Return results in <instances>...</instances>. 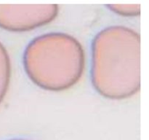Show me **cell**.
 Listing matches in <instances>:
<instances>
[{
	"instance_id": "1",
	"label": "cell",
	"mask_w": 149,
	"mask_h": 140,
	"mask_svg": "<svg viewBox=\"0 0 149 140\" xmlns=\"http://www.w3.org/2000/svg\"><path fill=\"white\" fill-rule=\"evenodd\" d=\"M91 83L106 99L122 100L140 88V38L133 31L111 26L95 35L91 45Z\"/></svg>"
},
{
	"instance_id": "2",
	"label": "cell",
	"mask_w": 149,
	"mask_h": 140,
	"mask_svg": "<svg viewBox=\"0 0 149 140\" xmlns=\"http://www.w3.org/2000/svg\"><path fill=\"white\" fill-rule=\"evenodd\" d=\"M23 66L27 77L37 87L48 91H63L81 80L86 66L85 51L71 35L44 34L26 45Z\"/></svg>"
},
{
	"instance_id": "3",
	"label": "cell",
	"mask_w": 149,
	"mask_h": 140,
	"mask_svg": "<svg viewBox=\"0 0 149 140\" xmlns=\"http://www.w3.org/2000/svg\"><path fill=\"white\" fill-rule=\"evenodd\" d=\"M55 13L54 7L0 9V26L11 32H26L49 23Z\"/></svg>"
},
{
	"instance_id": "4",
	"label": "cell",
	"mask_w": 149,
	"mask_h": 140,
	"mask_svg": "<svg viewBox=\"0 0 149 140\" xmlns=\"http://www.w3.org/2000/svg\"><path fill=\"white\" fill-rule=\"evenodd\" d=\"M11 60L5 46L0 42V104L4 100L11 80Z\"/></svg>"
},
{
	"instance_id": "5",
	"label": "cell",
	"mask_w": 149,
	"mask_h": 140,
	"mask_svg": "<svg viewBox=\"0 0 149 140\" xmlns=\"http://www.w3.org/2000/svg\"><path fill=\"white\" fill-rule=\"evenodd\" d=\"M9 140H29V139H21V138H15V139H11Z\"/></svg>"
}]
</instances>
